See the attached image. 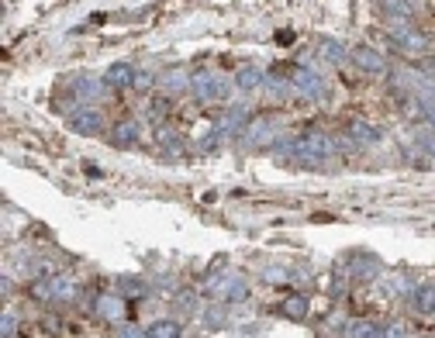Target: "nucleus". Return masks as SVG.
I'll use <instances>...</instances> for the list:
<instances>
[{
    "label": "nucleus",
    "mask_w": 435,
    "mask_h": 338,
    "mask_svg": "<svg viewBox=\"0 0 435 338\" xmlns=\"http://www.w3.org/2000/svg\"><path fill=\"white\" fill-rule=\"evenodd\" d=\"M332 152H335V149H332L329 135H322V131H304V135L294 142V159H301V163H308V166L329 163Z\"/></svg>",
    "instance_id": "f257e3e1"
},
{
    "label": "nucleus",
    "mask_w": 435,
    "mask_h": 338,
    "mask_svg": "<svg viewBox=\"0 0 435 338\" xmlns=\"http://www.w3.org/2000/svg\"><path fill=\"white\" fill-rule=\"evenodd\" d=\"M190 90H193V97H197L200 104H211V100H225V97L232 93V83H225V80H218V77H211V73H197V77L190 80Z\"/></svg>",
    "instance_id": "f03ea898"
},
{
    "label": "nucleus",
    "mask_w": 435,
    "mask_h": 338,
    "mask_svg": "<svg viewBox=\"0 0 435 338\" xmlns=\"http://www.w3.org/2000/svg\"><path fill=\"white\" fill-rule=\"evenodd\" d=\"M290 86H294L301 97H308V100L325 97V80H322L315 70H308V66H297V70L290 73Z\"/></svg>",
    "instance_id": "7ed1b4c3"
},
{
    "label": "nucleus",
    "mask_w": 435,
    "mask_h": 338,
    "mask_svg": "<svg viewBox=\"0 0 435 338\" xmlns=\"http://www.w3.org/2000/svg\"><path fill=\"white\" fill-rule=\"evenodd\" d=\"M70 128L77 131V135H100L104 131V118H100V111H93V107H80V111H73L70 114Z\"/></svg>",
    "instance_id": "20e7f679"
},
{
    "label": "nucleus",
    "mask_w": 435,
    "mask_h": 338,
    "mask_svg": "<svg viewBox=\"0 0 435 338\" xmlns=\"http://www.w3.org/2000/svg\"><path fill=\"white\" fill-rule=\"evenodd\" d=\"M352 63L363 70V73H387V63H383V56L377 52V49H370V45H356L352 49Z\"/></svg>",
    "instance_id": "39448f33"
},
{
    "label": "nucleus",
    "mask_w": 435,
    "mask_h": 338,
    "mask_svg": "<svg viewBox=\"0 0 435 338\" xmlns=\"http://www.w3.org/2000/svg\"><path fill=\"white\" fill-rule=\"evenodd\" d=\"M318 56H322V59H329V63H335V66H342V63L349 59V49L339 42V38L322 35V38H318Z\"/></svg>",
    "instance_id": "423d86ee"
},
{
    "label": "nucleus",
    "mask_w": 435,
    "mask_h": 338,
    "mask_svg": "<svg viewBox=\"0 0 435 338\" xmlns=\"http://www.w3.org/2000/svg\"><path fill=\"white\" fill-rule=\"evenodd\" d=\"M266 83V73H262L260 66H242L239 73H235V86H239V93H253V90H260Z\"/></svg>",
    "instance_id": "0eeeda50"
},
{
    "label": "nucleus",
    "mask_w": 435,
    "mask_h": 338,
    "mask_svg": "<svg viewBox=\"0 0 435 338\" xmlns=\"http://www.w3.org/2000/svg\"><path fill=\"white\" fill-rule=\"evenodd\" d=\"M246 121H249V111H246L242 104H239V107H228V111L218 118V131H232V135H239Z\"/></svg>",
    "instance_id": "6e6552de"
},
{
    "label": "nucleus",
    "mask_w": 435,
    "mask_h": 338,
    "mask_svg": "<svg viewBox=\"0 0 435 338\" xmlns=\"http://www.w3.org/2000/svg\"><path fill=\"white\" fill-rule=\"evenodd\" d=\"M349 135L363 145H380V138H383V131L370 121H349Z\"/></svg>",
    "instance_id": "1a4fd4ad"
},
{
    "label": "nucleus",
    "mask_w": 435,
    "mask_h": 338,
    "mask_svg": "<svg viewBox=\"0 0 435 338\" xmlns=\"http://www.w3.org/2000/svg\"><path fill=\"white\" fill-rule=\"evenodd\" d=\"M135 66H128V63H111L107 66V73H104V80L111 86H135Z\"/></svg>",
    "instance_id": "9d476101"
},
{
    "label": "nucleus",
    "mask_w": 435,
    "mask_h": 338,
    "mask_svg": "<svg viewBox=\"0 0 435 338\" xmlns=\"http://www.w3.org/2000/svg\"><path fill=\"white\" fill-rule=\"evenodd\" d=\"M411 307L418 311V314H435V283H422L415 293H411Z\"/></svg>",
    "instance_id": "9b49d317"
},
{
    "label": "nucleus",
    "mask_w": 435,
    "mask_h": 338,
    "mask_svg": "<svg viewBox=\"0 0 435 338\" xmlns=\"http://www.w3.org/2000/svg\"><path fill=\"white\" fill-rule=\"evenodd\" d=\"M394 42L404 45L408 52H425V38H422L418 31H411L408 24H397V28H394Z\"/></svg>",
    "instance_id": "f8f14e48"
},
{
    "label": "nucleus",
    "mask_w": 435,
    "mask_h": 338,
    "mask_svg": "<svg viewBox=\"0 0 435 338\" xmlns=\"http://www.w3.org/2000/svg\"><path fill=\"white\" fill-rule=\"evenodd\" d=\"M139 142V124L135 121H121L118 128H114V135H111V145L114 149H128V145H135Z\"/></svg>",
    "instance_id": "ddd939ff"
},
{
    "label": "nucleus",
    "mask_w": 435,
    "mask_h": 338,
    "mask_svg": "<svg viewBox=\"0 0 435 338\" xmlns=\"http://www.w3.org/2000/svg\"><path fill=\"white\" fill-rule=\"evenodd\" d=\"M145 335L149 338H180L183 335V325L173 321V318H163V321H152V325L145 328Z\"/></svg>",
    "instance_id": "4468645a"
},
{
    "label": "nucleus",
    "mask_w": 435,
    "mask_h": 338,
    "mask_svg": "<svg viewBox=\"0 0 435 338\" xmlns=\"http://www.w3.org/2000/svg\"><path fill=\"white\" fill-rule=\"evenodd\" d=\"M97 314H100L104 321H121V314H125V297H100Z\"/></svg>",
    "instance_id": "2eb2a0df"
},
{
    "label": "nucleus",
    "mask_w": 435,
    "mask_h": 338,
    "mask_svg": "<svg viewBox=\"0 0 435 338\" xmlns=\"http://www.w3.org/2000/svg\"><path fill=\"white\" fill-rule=\"evenodd\" d=\"M280 311H283V318L301 321V318L308 314V297H304V293H294V297H287V300H283V307H280Z\"/></svg>",
    "instance_id": "dca6fc26"
},
{
    "label": "nucleus",
    "mask_w": 435,
    "mask_h": 338,
    "mask_svg": "<svg viewBox=\"0 0 435 338\" xmlns=\"http://www.w3.org/2000/svg\"><path fill=\"white\" fill-rule=\"evenodd\" d=\"M346 335L349 338H380V335H387V328H383V325H373V321H352L346 328Z\"/></svg>",
    "instance_id": "f3484780"
},
{
    "label": "nucleus",
    "mask_w": 435,
    "mask_h": 338,
    "mask_svg": "<svg viewBox=\"0 0 435 338\" xmlns=\"http://www.w3.org/2000/svg\"><path fill=\"white\" fill-rule=\"evenodd\" d=\"M246 297H249V283L246 280H228L225 290H221V300H228V304H242Z\"/></svg>",
    "instance_id": "a211bd4d"
},
{
    "label": "nucleus",
    "mask_w": 435,
    "mask_h": 338,
    "mask_svg": "<svg viewBox=\"0 0 435 338\" xmlns=\"http://www.w3.org/2000/svg\"><path fill=\"white\" fill-rule=\"evenodd\" d=\"M77 297V283L70 276H52V300H73Z\"/></svg>",
    "instance_id": "6ab92c4d"
},
{
    "label": "nucleus",
    "mask_w": 435,
    "mask_h": 338,
    "mask_svg": "<svg viewBox=\"0 0 435 338\" xmlns=\"http://www.w3.org/2000/svg\"><path fill=\"white\" fill-rule=\"evenodd\" d=\"M107 80H80V83H77V93H80V97H87V100H100V97H104V93H107Z\"/></svg>",
    "instance_id": "aec40b11"
},
{
    "label": "nucleus",
    "mask_w": 435,
    "mask_h": 338,
    "mask_svg": "<svg viewBox=\"0 0 435 338\" xmlns=\"http://www.w3.org/2000/svg\"><path fill=\"white\" fill-rule=\"evenodd\" d=\"M377 7L390 17H401V21L411 14V0H377Z\"/></svg>",
    "instance_id": "412c9836"
},
{
    "label": "nucleus",
    "mask_w": 435,
    "mask_h": 338,
    "mask_svg": "<svg viewBox=\"0 0 435 338\" xmlns=\"http://www.w3.org/2000/svg\"><path fill=\"white\" fill-rule=\"evenodd\" d=\"M246 138H249V145H266V142H269V124H266V118L253 121V124L246 128Z\"/></svg>",
    "instance_id": "4be33fe9"
},
{
    "label": "nucleus",
    "mask_w": 435,
    "mask_h": 338,
    "mask_svg": "<svg viewBox=\"0 0 435 338\" xmlns=\"http://www.w3.org/2000/svg\"><path fill=\"white\" fill-rule=\"evenodd\" d=\"M118 290H121L125 297H132V300H135V297H145V283H142L139 276H121V280H118Z\"/></svg>",
    "instance_id": "5701e85b"
},
{
    "label": "nucleus",
    "mask_w": 435,
    "mask_h": 338,
    "mask_svg": "<svg viewBox=\"0 0 435 338\" xmlns=\"http://www.w3.org/2000/svg\"><path fill=\"white\" fill-rule=\"evenodd\" d=\"M166 111H170V104H166L163 97H152V100H149V118H152V121H163Z\"/></svg>",
    "instance_id": "b1692460"
},
{
    "label": "nucleus",
    "mask_w": 435,
    "mask_h": 338,
    "mask_svg": "<svg viewBox=\"0 0 435 338\" xmlns=\"http://www.w3.org/2000/svg\"><path fill=\"white\" fill-rule=\"evenodd\" d=\"M163 83L170 86V90H180V86H187V83H190V80H187V73H183V70H170Z\"/></svg>",
    "instance_id": "393cba45"
},
{
    "label": "nucleus",
    "mask_w": 435,
    "mask_h": 338,
    "mask_svg": "<svg viewBox=\"0 0 435 338\" xmlns=\"http://www.w3.org/2000/svg\"><path fill=\"white\" fill-rule=\"evenodd\" d=\"M159 145H163L166 152H176V149H180V142H176V131L163 128V131H159Z\"/></svg>",
    "instance_id": "a878e982"
},
{
    "label": "nucleus",
    "mask_w": 435,
    "mask_h": 338,
    "mask_svg": "<svg viewBox=\"0 0 435 338\" xmlns=\"http://www.w3.org/2000/svg\"><path fill=\"white\" fill-rule=\"evenodd\" d=\"M204 321H207V328H221V325H225V311H221V307H211V311L204 314Z\"/></svg>",
    "instance_id": "bb28decb"
},
{
    "label": "nucleus",
    "mask_w": 435,
    "mask_h": 338,
    "mask_svg": "<svg viewBox=\"0 0 435 338\" xmlns=\"http://www.w3.org/2000/svg\"><path fill=\"white\" fill-rule=\"evenodd\" d=\"M0 325H3V328H0V335H3V338H10L14 332H17V318H14L10 311L3 314V321H0Z\"/></svg>",
    "instance_id": "cd10ccee"
},
{
    "label": "nucleus",
    "mask_w": 435,
    "mask_h": 338,
    "mask_svg": "<svg viewBox=\"0 0 435 338\" xmlns=\"http://www.w3.org/2000/svg\"><path fill=\"white\" fill-rule=\"evenodd\" d=\"M176 307H180L183 314H190V311H193V293H190V290H183V293L176 297Z\"/></svg>",
    "instance_id": "c85d7f7f"
},
{
    "label": "nucleus",
    "mask_w": 435,
    "mask_h": 338,
    "mask_svg": "<svg viewBox=\"0 0 435 338\" xmlns=\"http://www.w3.org/2000/svg\"><path fill=\"white\" fill-rule=\"evenodd\" d=\"M418 145H422V149H425V152L435 159V135H432V131H422V135H418Z\"/></svg>",
    "instance_id": "c756f323"
},
{
    "label": "nucleus",
    "mask_w": 435,
    "mask_h": 338,
    "mask_svg": "<svg viewBox=\"0 0 435 338\" xmlns=\"http://www.w3.org/2000/svg\"><path fill=\"white\" fill-rule=\"evenodd\" d=\"M135 86H139V90H149V86H152V73H139V77H135Z\"/></svg>",
    "instance_id": "7c9ffc66"
},
{
    "label": "nucleus",
    "mask_w": 435,
    "mask_h": 338,
    "mask_svg": "<svg viewBox=\"0 0 435 338\" xmlns=\"http://www.w3.org/2000/svg\"><path fill=\"white\" fill-rule=\"evenodd\" d=\"M387 335H404V325H401V321H397V325H390V328H387Z\"/></svg>",
    "instance_id": "2f4dec72"
},
{
    "label": "nucleus",
    "mask_w": 435,
    "mask_h": 338,
    "mask_svg": "<svg viewBox=\"0 0 435 338\" xmlns=\"http://www.w3.org/2000/svg\"><path fill=\"white\" fill-rule=\"evenodd\" d=\"M429 121H432V128H435V107H429Z\"/></svg>",
    "instance_id": "473e14b6"
}]
</instances>
